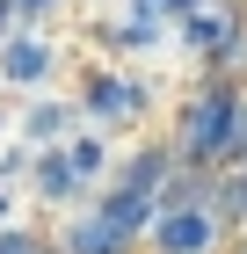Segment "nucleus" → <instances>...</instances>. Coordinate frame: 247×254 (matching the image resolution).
Here are the masks:
<instances>
[{
  "label": "nucleus",
  "mask_w": 247,
  "mask_h": 254,
  "mask_svg": "<svg viewBox=\"0 0 247 254\" xmlns=\"http://www.w3.org/2000/svg\"><path fill=\"white\" fill-rule=\"evenodd\" d=\"M0 73L15 80V87H37V80L51 73V44H37V37H7V44H0Z\"/></svg>",
  "instance_id": "nucleus-2"
},
{
  "label": "nucleus",
  "mask_w": 247,
  "mask_h": 254,
  "mask_svg": "<svg viewBox=\"0 0 247 254\" xmlns=\"http://www.w3.org/2000/svg\"><path fill=\"white\" fill-rule=\"evenodd\" d=\"M204 203H211V218L226 233H247V167H218L204 182Z\"/></svg>",
  "instance_id": "nucleus-1"
},
{
  "label": "nucleus",
  "mask_w": 247,
  "mask_h": 254,
  "mask_svg": "<svg viewBox=\"0 0 247 254\" xmlns=\"http://www.w3.org/2000/svg\"><path fill=\"white\" fill-rule=\"evenodd\" d=\"M22 7H51V0H22Z\"/></svg>",
  "instance_id": "nucleus-9"
},
{
  "label": "nucleus",
  "mask_w": 247,
  "mask_h": 254,
  "mask_svg": "<svg viewBox=\"0 0 247 254\" xmlns=\"http://www.w3.org/2000/svg\"><path fill=\"white\" fill-rule=\"evenodd\" d=\"M102 160H109V153H102L95 138H80L73 153H66V167H73V175H102Z\"/></svg>",
  "instance_id": "nucleus-6"
},
{
  "label": "nucleus",
  "mask_w": 247,
  "mask_h": 254,
  "mask_svg": "<svg viewBox=\"0 0 247 254\" xmlns=\"http://www.w3.org/2000/svg\"><path fill=\"white\" fill-rule=\"evenodd\" d=\"M167 7H196V0H167Z\"/></svg>",
  "instance_id": "nucleus-10"
},
{
  "label": "nucleus",
  "mask_w": 247,
  "mask_h": 254,
  "mask_svg": "<svg viewBox=\"0 0 247 254\" xmlns=\"http://www.w3.org/2000/svg\"><path fill=\"white\" fill-rule=\"evenodd\" d=\"M87 109H95V117H131V109H138V87H124V80H95V87H87Z\"/></svg>",
  "instance_id": "nucleus-4"
},
{
  "label": "nucleus",
  "mask_w": 247,
  "mask_h": 254,
  "mask_svg": "<svg viewBox=\"0 0 247 254\" xmlns=\"http://www.w3.org/2000/svg\"><path fill=\"white\" fill-rule=\"evenodd\" d=\"M124 247H131V233H116L102 211H87L73 225V240H66V254H124Z\"/></svg>",
  "instance_id": "nucleus-3"
},
{
  "label": "nucleus",
  "mask_w": 247,
  "mask_h": 254,
  "mask_svg": "<svg viewBox=\"0 0 247 254\" xmlns=\"http://www.w3.org/2000/svg\"><path fill=\"white\" fill-rule=\"evenodd\" d=\"M7 15H15V0H0V44H7Z\"/></svg>",
  "instance_id": "nucleus-8"
},
{
  "label": "nucleus",
  "mask_w": 247,
  "mask_h": 254,
  "mask_svg": "<svg viewBox=\"0 0 247 254\" xmlns=\"http://www.w3.org/2000/svg\"><path fill=\"white\" fill-rule=\"evenodd\" d=\"M218 254H247V233H226V247H218Z\"/></svg>",
  "instance_id": "nucleus-7"
},
{
  "label": "nucleus",
  "mask_w": 247,
  "mask_h": 254,
  "mask_svg": "<svg viewBox=\"0 0 247 254\" xmlns=\"http://www.w3.org/2000/svg\"><path fill=\"white\" fill-rule=\"evenodd\" d=\"M37 182H44V196H66V189H73V167H66V153H51V160H44V167H37Z\"/></svg>",
  "instance_id": "nucleus-5"
}]
</instances>
